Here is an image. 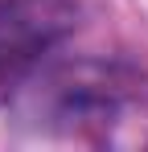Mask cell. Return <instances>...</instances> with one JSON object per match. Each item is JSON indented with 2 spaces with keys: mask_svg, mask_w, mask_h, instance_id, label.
Listing matches in <instances>:
<instances>
[{
  "mask_svg": "<svg viewBox=\"0 0 148 152\" xmlns=\"http://www.w3.org/2000/svg\"><path fill=\"white\" fill-rule=\"evenodd\" d=\"M78 25L74 0H0V107L12 103Z\"/></svg>",
  "mask_w": 148,
  "mask_h": 152,
  "instance_id": "cell-1",
  "label": "cell"
},
{
  "mask_svg": "<svg viewBox=\"0 0 148 152\" xmlns=\"http://www.w3.org/2000/svg\"><path fill=\"white\" fill-rule=\"evenodd\" d=\"M41 95H45V119L58 127H70V132L74 127H107L123 111V86L115 70L95 66V62L49 74Z\"/></svg>",
  "mask_w": 148,
  "mask_h": 152,
  "instance_id": "cell-2",
  "label": "cell"
}]
</instances>
